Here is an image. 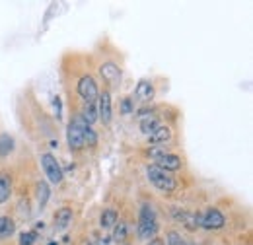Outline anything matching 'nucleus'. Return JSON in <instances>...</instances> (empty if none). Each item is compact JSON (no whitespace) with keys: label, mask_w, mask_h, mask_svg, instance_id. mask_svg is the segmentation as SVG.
Instances as JSON below:
<instances>
[{"label":"nucleus","mask_w":253,"mask_h":245,"mask_svg":"<svg viewBox=\"0 0 253 245\" xmlns=\"http://www.w3.org/2000/svg\"><path fill=\"white\" fill-rule=\"evenodd\" d=\"M72 218H74V214H72V210L68 206L57 210V214H55V226H57V230H61V232L66 230L72 224Z\"/></svg>","instance_id":"nucleus-12"},{"label":"nucleus","mask_w":253,"mask_h":245,"mask_svg":"<svg viewBox=\"0 0 253 245\" xmlns=\"http://www.w3.org/2000/svg\"><path fill=\"white\" fill-rule=\"evenodd\" d=\"M113 228H115V232H113V240H115V242H125L126 240V224L125 222H119V226L115 224Z\"/></svg>","instance_id":"nucleus-22"},{"label":"nucleus","mask_w":253,"mask_h":245,"mask_svg":"<svg viewBox=\"0 0 253 245\" xmlns=\"http://www.w3.org/2000/svg\"><path fill=\"white\" fill-rule=\"evenodd\" d=\"M168 245H187L185 244V240L177 234V232H168Z\"/></svg>","instance_id":"nucleus-23"},{"label":"nucleus","mask_w":253,"mask_h":245,"mask_svg":"<svg viewBox=\"0 0 253 245\" xmlns=\"http://www.w3.org/2000/svg\"><path fill=\"white\" fill-rule=\"evenodd\" d=\"M148 138H150V144H154V146L166 144V142H169V140H171V130H169L168 126H158V128H156V132H154V134H150Z\"/></svg>","instance_id":"nucleus-13"},{"label":"nucleus","mask_w":253,"mask_h":245,"mask_svg":"<svg viewBox=\"0 0 253 245\" xmlns=\"http://www.w3.org/2000/svg\"><path fill=\"white\" fill-rule=\"evenodd\" d=\"M150 245H166V244H164V242H162V240H158V238H154V240H152V242H150Z\"/></svg>","instance_id":"nucleus-27"},{"label":"nucleus","mask_w":253,"mask_h":245,"mask_svg":"<svg viewBox=\"0 0 253 245\" xmlns=\"http://www.w3.org/2000/svg\"><path fill=\"white\" fill-rule=\"evenodd\" d=\"M99 101H97V119H101L103 124H109L111 122V93L103 92L101 95H97Z\"/></svg>","instance_id":"nucleus-8"},{"label":"nucleus","mask_w":253,"mask_h":245,"mask_svg":"<svg viewBox=\"0 0 253 245\" xmlns=\"http://www.w3.org/2000/svg\"><path fill=\"white\" fill-rule=\"evenodd\" d=\"M224 214L218 208H207L203 214L199 216V228L205 230H220L224 228Z\"/></svg>","instance_id":"nucleus-5"},{"label":"nucleus","mask_w":253,"mask_h":245,"mask_svg":"<svg viewBox=\"0 0 253 245\" xmlns=\"http://www.w3.org/2000/svg\"><path fill=\"white\" fill-rule=\"evenodd\" d=\"M156 234H158L156 212L148 203H144L140 206V212H138V238L142 242H150L156 238Z\"/></svg>","instance_id":"nucleus-1"},{"label":"nucleus","mask_w":253,"mask_h":245,"mask_svg":"<svg viewBox=\"0 0 253 245\" xmlns=\"http://www.w3.org/2000/svg\"><path fill=\"white\" fill-rule=\"evenodd\" d=\"M12 150H14V138H12L10 134L2 132V134H0V158L8 156Z\"/></svg>","instance_id":"nucleus-20"},{"label":"nucleus","mask_w":253,"mask_h":245,"mask_svg":"<svg viewBox=\"0 0 253 245\" xmlns=\"http://www.w3.org/2000/svg\"><path fill=\"white\" fill-rule=\"evenodd\" d=\"M37 240V234L35 232H24L20 236V245H33Z\"/></svg>","instance_id":"nucleus-24"},{"label":"nucleus","mask_w":253,"mask_h":245,"mask_svg":"<svg viewBox=\"0 0 253 245\" xmlns=\"http://www.w3.org/2000/svg\"><path fill=\"white\" fill-rule=\"evenodd\" d=\"M171 214H173V218H175L177 222H181L187 230H197V228H199V214H195V212H191V210L173 208Z\"/></svg>","instance_id":"nucleus-9"},{"label":"nucleus","mask_w":253,"mask_h":245,"mask_svg":"<svg viewBox=\"0 0 253 245\" xmlns=\"http://www.w3.org/2000/svg\"><path fill=\"white\" fill-rule=\"evenodd\" d=\"M80 117H82V121L86 122L88 126H92L97 121V107H95V103H86L82 113H80Z\"/></svg>","instance_id":"nucleus-16"},{"label":"nucleus","mask_w":253,"mask_h":245,"mask_svg":"<svg viewBox=\"0 0 253 245\" xmlns=\"http://www.w3.org/2000/svg\"><path fill=\"white\" fill-rule=\"evenodd\" d=\"M84 144H88V148H94L97 144V132L92 126H86V130H84Z\"/></svg>","instance_id":"nucleus-21"},{"label":"nucleus","mask_w":253,"mask_h":245,"mask_svg":"<svg viewBox=\"0 0 253 245\" xmlns=\"http://www.w3.org/2000/svg\"><path fill=\"white\" fill-rule=\"evenodd\" d=\"M41 165H43V171H45V175L51 183H63V167H61V163L57 162V158L53 154H43L41 156Z\"/></svg>","instance_id":"nucleus-4"},{"label":"nucleus","mask_w":253,"mask_h":245,"mask_svg":"<svg viewBox=\"0 0 253 245\" xmlns=\"http://www.w3.org/2000/svg\"><path fill=\"white\" fill-rule=\"evenodd\" d=\"M146 177H148V181L154 185L158 191H162V193H171V191H175V187H177L175 177H173L171 173L160 169L158 165H148V167H146Z\"/></svg>","instance_id":"nucleus-2"},{"label":"nucleus","mask_w":253,"mask_h":245,"mask_svg":"<svg viewBox=\"0 0 253 245\" xmlns=\"http://www.w3.org/2000/svg\"><path fill=\"white\" fill-rule=\"evenodd\" d=\"M10 193H12V181L8 175L0 173V204H4L8 199H10Z\"/></svg>","instance_id":"nucleus-18"},{"label":"nucleus","mask_w":253,"mask_h":245,"mask_svg":"<svg viewBox=\"0 0 253 245\" xmlns=\"http://www.w3.org/2000/svg\"><path fill=\"white\" fill-rule=\"evenodd\" d=\"M49 195H51V191H49L47 181H39V183H37V203H39V206H41V208L47 204Z\"/></svg>","instance_id":"nucleus-19"},{"label":"nucleus","mask_w":253,"mask_h":245,"mask_svg":"<svg viewBox=\"0 0 253 245\" xmlns=\"http://www.w3.org/2000/svg\"><path fill=\"white\" fill-rule=\"evenodd\" d=\"M78 95L86 101V103H94L95 99H97V84H95V80L90 76V74H84L80 80H78Z\"/></svg>","instance_id":"nucleus-6"},{"label":"nucleus","mask_w":253,"mask_h":245,"mask_svg":"<svg viewBox=\"0 0 253 245\" xmlns=\"http://www.w3.org/2000/svg\"><path fill=\"white\" fill-rule=\"evenodd\" d=\"M117 220H119L117 210H113V208H105V210L101 212L99 224H101V228H103V230H109V228H113V226L117 224Z\"/></svg>","instance_id":"nucleus-15"},{"label":"nucleus","mask_w":253,"mask_h":245,"mask_svg":"<svg viewBox=\"0 0 253 245\" xmlns=\"http://www.w3.org/2000/svg\"><path fill=\"white\" fill-rule=\"evenodd\" d=\"M181 158L177 156V154H168V152H164L162 156H158L156 158V163L154 165H158L160 169H164V171H177L179 167H181Z\"/></svg>","instance_id":"nucleus-7"},{"label":"nucleus","mask_w":253,"mask_h":245,"mask_svg":"<svg viewBox=\"0 0 253 245\" xmlns=\"http://www.w3.org/2000/svg\"><path fill=\"white\" fill-rule=\"evenodd\" d=\"M86 122L82 121V117H74L72 121L68 122V128H66V142H68V148L70 150H80L84 148V130H86Z\"/></svg>","instance_id":"nucleus-3"},{"label":"nucleus","mask_w":253,"mask_h":245,"mask_svg":"<svg viewBox=\"0 0 253 245\" xmlns=\"http://www.w3.org/2000/svg\"><path fill=\"white\" fill-rule=\"evenodd\" d=\"M158 126H162V124H160L158 119H156V117H152V115H146V117H142V119H140V132H142V134H146V136L154 134Z\"/></svg>","instance_id":"nucleus-14"},{"label":"nucleus","mask_w":253,"mask_h":245,"mask_svg":"<svg viewBox=\"0 0 253 245\" xmlns=\"http://www.w3.org/2000/svg\"><path fill=\"white\" fill-rule=\"evenodd\" d=\"M14 230H16L14 220H12V218H8V216H0V240L10 238V236L14 234Z\"/></svg>","instance_id":"nucleus-17"},{"label":"nucleus","mask_w":253,"mask_h":245,"mask_svg":"<svg viewBox=\"0 0 253 245\" xmlns=\"http://www.w3.org/2000/svg\"><path fill=\"white\" fill-rule=\"evenodd\" d=\"M134 97L140 99V101H144V103H148L154 97V86H152V82L150 80H140L138 86H136V90H134Z\"/></svg>","instance_id":"nucleus-10"},{"label":"nucleus","mask_w":253,"mask_h":245,"mask_svg":"<svg viewBox=\"0 0 253 245\" xmlns=\"http://www.w3.org/2000/svg\"><path fill=\"white\" fill-rule=\"evenodd\" d=\"M132 111V99L130 97H125L123 101H121V113L123 115H128Z\"/></svg>","instance_id":"nucleus-25"},{"label":"nucleus","mask_w":253,"mask_h":245,"mask_svg":"<svg viewBox=\"0 0 253 245\" xmlns=\"http://www.w3.org/2000/svg\"><path fill=\"white\" fill-rule=\"evenodd\" d=\"M53 101H55V111H57V117L61 119V99H59V97H55Z\"/></svg>","instance_id":"nucleus-26"},{"label":"nucleus","mask_w":253,"mask_h":245,"mask_svg":"<svg viewBox=\"0 0 253 245\" xmlns=\"http://www.w3.org/2000/svg\"><path fill=\"white\" fill-rule=\"evenodd\" d=\"M99 74L103 76V80L107 82H117L121 78V68L115 62H103L99 66Z\"/></svg>","instance_id":"nucleus-11"}]
</instances>
